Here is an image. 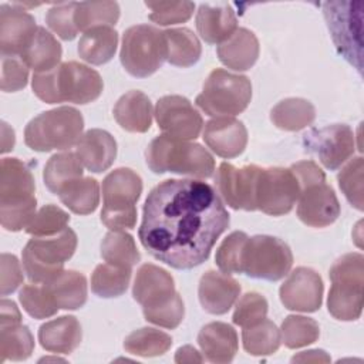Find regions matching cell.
I'll return each mask as SVG.
<instances>
[{"mask_svg":"<svg viewBox=\"0 0 364 364\" xmlns=\"http://www.w3.org/2000/svg\"><path fill=\"white\" fill-rule=\"evenodd\" d=\"M218 192L195 179H166L146 196L138 237L156 260L181 270L202 264L229 226Z\"/></svg>","mask_w":364,"mask_h":364,"instance_id":"obj_1","label":"cell"},{"mask_svg":"<svg viewBox=\"0 0 364 364\" xmlns=\"http://www.w3.org/2000/svg\"><path fill=\"white\" fill-rule=\"evenodd\" d=\"M31 88L46 104H88L101 95L104 82L95 70L77 61H67L50 71L34 73Z\"/></svg>","mask_w":364,"mask_h":364,"instance_id":"obj_2","label":"cell"},{"mask_svg":"<svg viewBox=\"0 0 364 364\" xmlns=\"http://www.w3.org/2000/svg\"><path fill=\"white\" fill-rule=\"evenodd\" d=\"M36 185L30 168L17 158L0 164V220L6 230L18 232L36 215Z\"/></svg>","mask_w":364,"mask_h":364,"instance_id":"obj_3","label":"cell"},{"mask_svg":"<svg viewBox=\"0 0 364 364\" xmlns=\"http://www.w3.org/2000/svg\"><path fill=\"white\" fill-rule=\"evenodd\" d=\"M145 156L154 173L172 172L192 178H209L215 171V159L202 145L165 134L149 142Z\"/></svg>","mask_w":364,"mask_h":364,"instance_id":"obj_4","label":"cell"},{"mask_svg":"<svg viewBox=\"0 0 364 364\" xmlns=\"http://www.w3.org/2000/svg\"><path fill=\"white\" fill-rule=\"evenodd\" d=\"M84 129L81 112L73 107H58L34 117L24 129V142L38 152L68 149L80 141Z\"/></svg>","mask_w":364,"mask_h":364,"instance_id":"obj_5","label":"cell"},{"mask_svg":"<svg viewBox=\"0 0 364 364\" xmlns=\"http://www.w3.org/2000/svg\"><path fill=\"white\" fill-rule=\"evenodd\" d=\"M77 249V235L65 228L53 236H34L23 249V269L31 283H50L63 270Z\"/></svg>","mask_w":364,"mask_h":364,"instance_id":"obj_6","label":"cell"},{"mask_svg":"<svg viewBox=\"0 0 364 364\" xmlns=\"http://www.w3.org/2000/svg\"><path fill=\"white\" fill-rule=\"evenodd\" d=\"M331 287L327 297L328 313L343 321L360 318L363 311L364 257L360 253L341 256L330 269Z\"/></svg>","mask_w":364,"mask_h":364,"instance_id":"obj_7","label":"cell"},{"mask_svg":"<svg viewBox=\"0 0 364 364\" xmlns=\"http://www.w3.org/2000/svg\"><path fill=\"white\" fill-rule=\"evenodd\" d=\"M142 193L141 176L129 168L111 171L102 181L104 206L101 222L109 230L134 229L136 223V202Z\"/></svg>","mask_w":364,"mask_h":364,"instance_id":"obj_8","label":"cell"},{"mask_svg":"<svg viewBox=\"0 0 364 364\" xmlns=\"http://www.w3.org/2000/svg\"><path fill=\"white\" fill-rule=\"evenodd\" d=\"M252 98V84L246 75L215 68L206 78L196 105L212 117H232L243 112Z\"/></svg>","mask_w":364,"mask_h":364,"instance_id":"obj_9","label":"cell"},{"mask_svg":"<svg viewBox=\"0 0 364 364\" xmlns=\"http://www.w3.org/2000/svg\"><path fill=\"white\" fill-rule=\"evenodd\" d=\"M119 60L134 77L145 78L161 68L166 60L164 31L154 26L136 24L125 30Z\"/></svg>","mask_w":364,"mask_h":364,"instance_id":"obj_10","label":"cell"},{"mask_svg":"<svg viewBox=\"0 0 364 364\" xmlns=\"http://www.w3.org/2000/svg\"><path fill=\"white\" fill-rule=\"evenodd\" d=\"M293 253L282 239L267 235L249 237L243 252L242 273L253 279L277 282L289 274Z\"/></svg>","mask_w":364,"mask_h":364,"instance_id":"obj_11","label":"cell"},{"mask_svg":"<svg viewBox=\"0 0 364 364\" xmlns=\"http://www.w3.org/2000/svg\"><path fill=\"white\" fill-rule=\"evenodd\" d=\"M323 13L338 53L361 70V3L327 1Z\"/></svg>","mask_w":364,"mask_h":364,"instance_id":"obj_12","label":"cell"},{"mask_svg":"<svg viewBox=\"0 0 364 364\" xmlns=\"http://www.w3.org/2000/svg\"><path fill=\"white\" fill-rule=\"evenodd\" d=\"M301 188L290 168H262L256 186V208L270 216L289 213Z\"/></svg>","mask_w":364,"mask_h":364,"instance_id":"obj_13","label":"cell"},{"mask_svg":"<svg viewBox=\"0 0 364 364\" xmlns=\"http://www.w3.org/2000/svg\"><path fill=\"white\" fill-rule=\"evenodd\" d=\"M260 169L257 165L236 168L229 162H222L215 176L218 193L233 209L256 210V186Z\"/></svg>","mask_w":364,"mask_h":364,"instance_id":"obj_14","label":"cell"},{"mask_svg":"<svg viewBox=\"0 0 364 364\" xmlns=\"http://www.w3.org/2000/svg\"><path fill=\"white\" fill-rule=\"evenodd\" d=\"M154 114L159 129L165 135L178 139H196L203 127L200 114L182 95H165L159 98Z\"/></svg>","mask_w":364,"mask_h":364,"instance_id":"obj_15","label":"cell"},{"mask_svg":"<svg viewBox=\"0 0 364 364\" xmlns=\"http://www.w3.org/2000/svg\"><path fill=\"white\" fill-rule=\"evenodd\" d=\"M304 146L316 154L327 169L336 171L354 154V132L344 124L311 129L304 135Z\"/></svg>","mask_w":364,"mask_h":364,"instance_id":"obj_16","label":"cell"},{"mask_svg":"<svg viewBox=\"0 0 364 364\" xmlns=\"http://www.w3.org/2000/svg\"><path fill=\"white\" fill-rule=\"evenodd\" d=\"M323 290V280L316 270L297 267L280 286L279 296L286 309L313 313L321 307Z\"/></svg>","mask_w":364,"mask_h":364,"instance_id":"obj_17","label":"cell"},{"mask_svg":"<svg viewBox=\"0 0 364 364\" xmlns=\"http://www.w3.org/2000/svg\"><path fill=\"white\" fill-rule=\"evenodd\" d=\"M297 202V216L307 226L326 228L340 216L338 199L326 182L301 189Z\"/></svg>","mask_w":364,"mask_h":364,"instance_id":"obj_18","label":"cell"},{"mask_svg":"<svg viewBox=\"0 0 364 364\" xmlns=\"http://www.w3.org/2000/svg\"><path fill=\"white\" fill-rule=\"evenodd\" d=\"M38 27L34 17L17 4L0 6V50L1 55H21Z\"/></svg>","mask_w":364,"mask_h":364,"instance_id":"obj_19","label":"cell"},{"mask_svg":"<svg viewBox=\"0 0 364 364\" xmlns=\"http://www.w3.org/2000/svg\"><path fill=\"white\" fill-rule=\"evenodd\" d=\"M205 144L226 159L239 156L247 145V129L242 121L232 117H215L203 129Z\"/></svg>","mask_w":364,"mask_h":364,"instance_id":"obj_20","label":"cell"},{"mask_svg":"<svg viewBox=\"0 0 364 364\" xmlns=\"http://www.w3.org/2000/svg\"><path fill=\"white\" fill-rule=\"evenodd\" d=\"M240 294L237 280L226 273L208 270L199 282L198 296L200 306L210 314H225L235 304Z\"/></svg>","mask_w":364,"mask_h":364,"instance_id":"obj_21","label":"cell"},{"mask_svg":"<svg viewBox=\"0 0 364 364\" xmlns=\"http://www.w3.org/2000/svg\"><path fill=\"white\" fill-rule=\"evenodd\" d=\"M75 154L84 168L90 172L101 173L114 164L117 142L114 136L104 129H88L77 142Z\"/></svg>","mask_w":364,"mask_h":364,"instance_id":"obj_22","label":"cell"},{"mask_svg":"<svg viewBox=\"0 0 364 364\" xmlns=\"http://www.w3.org/2000/svg\"><path fill=\"white\" fill-rule=\"evenodd\" d=\"M175 293L173 277L165 269L152 263H145L138 269L132 296L142 307L161 303Z\"/></svg>","mask_w":364,"mask_h":364,"instance_id":"obj_23","label":"cell"},{"mask_svg":"<svg viewBox=\"0 0 364 364\" xmlns=\"http://www.w3.org/2000/svg\"><path fill=\"white\" fill-rule=\"evenodd\" d=\"M198 343L205 358L210 363H230L237 353V333L226 323L212 321L203 326L198 334Z\"/></svg>","mask_w":364,"mask_h":364,"instance_id":"obj_24","label":"cell"},{"mask_svg":"<svg viewBox=\"0 0 364 364\" xmlns=\"http://www.w3.org/2000/svg\"><path fill=\"white\" fill-rule=\"evenodd\" d=\"M82 330L74 316H61L44 323L38 330L41 347L55 354H70L81 343Z\"/></svg>","mask_w":364,"mask_h":364,"instance_id":"obj_25","label":"cell"},{"mask_svg":"<svg viewBox=\"0 0 364 364\" xmlns=\"http://www.w3.org/2000/svg\"><path fill=\"white\" fill-rule=\"evenodd\" d=\"M196 28L208 44H220L237 30V18L228 4H200L196 13Z\"/></svg>","mask_w":364,"mask_h":364,"instance_id":"obj_26","label":"cell"},{"mask_svg":"<svg viewBox=\"0 0 364 364\" xmlns=\"http://www.w3.org/2000/svg\"><path fill=\"white\" fill-rule=\"evenodd\" d=\"M259 41L256 36L239 27L226 41L218 46V57L223 65L235 71H246L253 67L259 57Z\"/></svg>","mask_w":364,"mask_h":364,"instance_id":"obj_27","label":"cell"},{"mask_svg":"<svg viewBox=\"0 0 364 364\" xmlns=\"http://www.w3.org/2000/svg\"><path fill=\"white\" fill-rule=\"evenodd\" d=\"M152 104L142 91L125 92L114 107V118L128 132H146L152 124Z\"/></svg>","mask_w":364,"mask_h":364,"instance_id":"obj_28","label":"cell"},{"mask_svg":"<svg viewBox=\"0 0 364 364\" xmlns=\"http://www.w3.org/2000/svg\"><path fill=\"white\" fill-rule=\"evenodd\" d=\"M61 54V44L57 38L44 27H38L33 40L20 57L34 73H44L58 65Z\"/></svg>","mask_w":364,"mask_h":364,"instance_id":"obj_29","label":"cell"},{"mask_svg":"<svg viewBox=\"0 0 364 364\" xmlns=\"http://www.w3.org/2000/svg\"><path fill=\"white\" fill-rule=\"evenodd\" d=\"M117 46L118 33L109 26H100L84 31L78 41V54L84 61L101 65L114 57Z\"/></svg>","mask_w":364,"mask_h":364,"instance_id":"obj_30","label":"cell"},{"mask_svg":"<svg viewBox=\"0 0 364 364\" xmlns=\"http://www.w3.org/2000/svg\"><path fill=\"white\" fill-rule=\"evenodd\" d=\"M166 44V61L176 67H191L198 63L202 54V46L198 37L189 28H169L164 31Z\"/></svg>","mask_w":364,"mask_h":364,"instance_id":"obj_31","label":"cell"},{"mask_svg":"<svg viewBox=\"0 0 364 364\" xmlns=\"http://www.w3.org/2000/svg\"><path fill=\"white\" fill-rule=\"evenodd\" d=\"M63 310H77L87 301L85 276L75 270H63L53 282L46 283Z\"/></svg>","mask_w":364,"mask_h":364,"instance_id":"obj_32","label":"cell"},{"mask_svg":"<svg viewBox=\"0 0 364 364\" xmlns=\"http://www.w3.org/2000/svg\"><path fill=\"white\" fill-rule=\"evenodd\" d=\"M316 118L314 105L304 98H286L270 111L272 122L283 131H300L311 125Z\"/></svg>","mask_w":364,"mask_h":364,"instance_id":"obj_33","label":"cell"},{"mask_svg":"<svg viewBox=\"0 0 364 364\" xmlns=\"http://www.w3.org/2000/svg\"><path fill=\"white\" fill-rule=\"evenodd\" d=\"M82 168L84 166L75 152L55 154L47 161L44 166V183L50 192L58 195L65 185L78 178H82Z\"/></svg>","mask_w":364,"mask_h":364,"instance_id":"obj_34","label":"cell"},{"mask_svg":"<svg viewBox=\"0 0 364 364\" xmlns=\"http://www.w3.org/2000/svg\"><path fill=\"white\" fill-rule=\"evenodd\" d=\"M58 196L71 212L77 215H90L100 203V185L94 178L82 176L65 185Z\"/></svg>","mask_w":364,"mask_h":364,"instance_id":"obj_35","label":"cell"},{"mask_svg":"<svg viewBox=\"0 0 364 364\" xmlns=\"http://www.w3.org/2000/svg\"><path fill=\"white\" fill-rule=\"evenodd\" d=\"M101 256L107 263L127 269H132L141 259L134 237L124 230H111L104 236Z\"/></svg>","mask_w":364,"mask_h":364,"instance_id":"obj_36","label":"cell"},{"mask_svg":"<svg viewBox=\"0 0 364 364\" xmlns=\"http://www.w3.org/2000/svg\"><path fill=\"white\" fill-rule=\"evenodd\" d=\"M242 341L250 355H270L279 350L282 337L276 324L264 317L256 324L243 327Z\"/></svg>","mask_w":364,"mask_h":364,"instance_id":"obj_37","label":"cell"},{"mask_svg":"<svg viewBox=\"0 0 364 364\" xmlns=\"http://www.w3.org/2000/svg\"><path fill=\"white\" fill-rule=\"evenodd\" d=\"M172 346V337L165 331L154 327H142L124 340V348L127 353L139 357H158L165 354Z\"/></svg>","mask_w":364,"mask_h":364,"instance_id":"obj_38","label":"cell"},{"mask_svg":"<svg viewBox=\"0 0 364 364\" xmlns=\"http://www.w3.org/2000/svg\"><path fill=\"white\" fill-rule=\"evenodd\" d=\"M131 273L132 269L119 267L109 263L98 264L91 276V290L98 297H119L128 289Z\"/></svg>","mask_w":364,"mask_h":364,"instance_id":"obj_39","label":"cell"},{"mask_svg":"<svg viewBox=\"0 0 364 364\" xmlns=\"http://www.w3.org/2000/svg\"><path fill=\"white\" fill-rule=\"evenodd\" d=\"M119 18L117 1H81L75 6L74 23L78 31H87L100 26L112 27Z\"/></svg>","mask_w":364,"mask_h":364,"instance_id":"obj_40","label":"cell"},{"mask_svg":"<svg viewBox=\"0 0 364 364\" xmlns=\"http://www.w3.org/2000/svg\"><path fill=\"white\" fill-rule=\"evenodd\" d=\"M34 350V337L27 326L0 327V363L6 360L23 361Z\"/></svg>","mask_w":364,"mask_h":364,"instance_id":"obj_41","label":"cell"},{"mask_svg":"<svg viewBox=\"0 0 364 364\" xmlns=\"http://www.w3.org/2000/svg\"><path fill=\"white\" fill-rule=\"evenodd\" d=\"M320 327L314 318L304 316H287L280 328L282 341L287 348H300L317 341Z\"/></svg>","mask_w":364,"mask_h":364,"instance_id":"obj_42","label":"cell"},{"mask_svg":"<svg viewBox=\"0 0 364 364\" xmlns=\"http://www.w3.org/2000/svg\"><path fill=\"white\" fill-rule=\"evenodd\" d=\"M18 300L26 310L34 318H48L58 311V306L47 284L33 283L26 284L18 293Z\"/></svg>","mask_w":364,"mask_h":364,"instance_id":"obj_43","label":"cell"},{"mask_svg":"<svg viewBox=\"0 0 364 364\" xmlns=\"http://www.w3.org/2000/svg\"><path fill=\"white\" fill-rule=\"evenodd\" d=\"M249 236L245 232L236 230L223 239L216 249L215 262L222 273H242L243 252Z\"/></svg>","mask_w":364,"mask_h":364,"instance_id":"obj_44","label":"cell"},{"mask_svg":"<svg viewBox=\"0 0 364 364\" xmlns=\"http://www.w3.org/2000/svg\"><path fill=\"white\" fill-rule=\"evenodd\" d=\"M70 222V216L61 208L48 203L38 209L30 223L26 226V232L33 236H53L63 232Z\"/></svg>","mask_w":364,"mask_h":364,"instance_id":"obj_45","label":"cell"},{"mask_svg":"<svg viewBox=\"0 0 364 364\" xmlns=\"http://www.w3.org/2000/svg\"><path fill=\"white\" fill-rule=\"evenodd\" d=\"M142 311L146 321L169 330L176 328L185 316L183 301L178 293L172 294L161 303L142 307Z\"/></svg>","mask_w":364,"mask_h":364,"instance_id":"obj_46","label":"cell"},{"mask_svg":"<svg viewBox=\"0 0 364 364\" xmlns=\"http://www.w3.org/2000/svg\"><path fill=\"white\" fill-rule=\"evenodd\" d=\"M151 9L149 20L158 26H171L188 21L195 10L192 1H146Z\"/></svg>","mask_w":364,"mask_h":364,"instance_id":"obj_47","label":"cell"},{"mask_svg":"<svg viewBox=\"0 0 364 364\" xmlns=\"http://www.w3.org/2000/svg\"><path fill=\"white\" fill-rule=\"evenodd\" d=\"M363 169L361 156L353 158L338 173V186L347 200L358 210H363Z\"/></svg>","mask_w":364,"mask_h":364,"instance_id":"obj_48","label":"cell"},{"mask_svg":"<svg viewBox=\"0 0 364 364\" xmlns=\"http://www.w3.org/2000/svg\"><path fill=\"white\" fill-rule=\"evenodd\" d=\"M267 307V300L262 294L249 291L239 299L232 320L236 326L249 327L266 317Z\"/></svg>","mask_w":364,"mask_h":364,"instance_id":"obj_49","label":"cell"},{"mask_svg":"<svg viewBox=\"0 0 364 364\" xmlns=\"http://www.w3.org/2000/svg\"><path fill=\"white\" fill-rule=\"evenodd\" d=\"M75 1L71 3H60L54 4L46 14L47 26L63 40H73L75 38L78 28L74 23V13H75Z\"/></svg>","mask_w":364,"mask_h":364,"instance_id":"obj_50","label":"cell"},{"mask_svg":"<svg viewBox=\"0 0 364 364\" xmlns=\"http://www.w3.org/2000/svg\"><path fill=\"white\" fill-rule=\"evenodd\" d=\"M0 87L4 92H16L27 85L28 67L18 55H1Z\"/></svg>","mask_w":364,"mask_h":364,"instance_id":"obj_51","label":"cell"},{"mask_svg":"<svg viewBox=\"0 0 364 364\" xmlns=\"http://www.w3.org/2000/svg\"><path fill=\"white\" fill-rule=\"evenodd\" d=\"M23 283V270L14 255L3 253L0 259V293L7 296Z\"/></svg>","mask_w":364,"mask_h":364,"instance_id":"obj_52","label":"cell"},{"mask_svg":"<svg viewBox=\"0 0 364 364\" xmlns=\"http://www.w3.org/2000/svg\"><path fill=\"white\" fill-rule=\"evenodd\" d=\"M291 172L294 173V176L297 178L300 188L304 189L310 185L314 183H320V182H326V175L321 171V168H318V165L313 161H300L296 162L290 166Z\"/></svg>","mask_w":364,"mask_h":364,"instance_id":"obj_53","label":"cell"},{"mask_svg":"<svg viewBox=\"0 0 364 364\" xmlns=\"http://www.w3.org/2000/svg\"><path fill=\"white\" fill-rule=\"evenodd\" d=\"M21 323V314L16 303L7 299L0 301V327L16 326Z\"/></svg>","mask_w":364,"mask_h":364,"instance_id":"obj_54","label":"cell"},{"mask_svg":"<svg viewBox=\"0 0 364 364\" xmlns=\"http://www.w3.org/2000/svg\"><path fill=\"white\" fill-rule=\"evenodd\" d=\"M293 363H328L330 355L323 350L301 351L291 358Z\"/></svg>","mask_w":364,"mask_h":364,"instance_id":"obj_55","label":"cell"},{"mask_svg":"<svg viewBox=\"0 0 364 364\" xmlns=\"http://www.w3.org/2000/svg\"><path fill=\"white\" fill-rule=\"evenodd\" d=\"M202 361H203V357L192 346H183L176 350L175 363L183 364V363H202Z\"/></svg>","mask_w":364,"mask_h":364,"instance_id":"obj_56","label":"cell"},{"mask_svg":"<svg viewBox=\"0 0 364 364\" xmlns=\"http://www.w3.org/2000/svg\"><path fill=\"white\" fill-rule=\"evenodd\" d=\"M14 146V131L9 128V125L6 122H3V146H1V152H7L10 149H13Z\"/></svg>","mask_w":364,"mask_h":364,"instance_id":"obj_57","label":"cell"}]
</instances>
